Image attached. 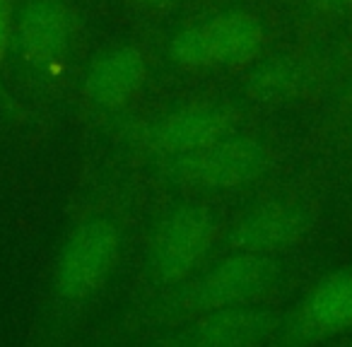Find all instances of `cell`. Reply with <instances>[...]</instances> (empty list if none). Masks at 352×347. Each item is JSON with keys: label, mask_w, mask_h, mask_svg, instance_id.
I'll use <instances>...</instances> for the list:
<instances>
[{"label": "cell", "mask_w": 352, "mask_h": 347, "mask_svg": "<svg viewBox=\"0 0 352 347\" xmlns=\"http://www.w3.org/2000/svg\"><path fill=\"white\" fill-rule=\"evenodd\" d=\"M283 282V263L278 256L234 251L212 265H206L196 278L171 289L157 316L171 326L198 313L230 306L265 304Z\"/></svg>", "instance_id": "cell-1"}, {"label": "cell", "mask_w": 352, "mask_h": 347, "mask_svg": "<svg viewBox=\"0 0 352 347\" xmlns=\"http://www.w3.org/2000/svg\"><path fill=\"white\" fill-rule=\"evenodd\" d=\"M123 251V227L109 212L82 215L68 232L51 268V294L60 304L92 299L111 278Z\"/></svg>", "instance_id": "cell-2"}, {"label": "cell", "mask_w": 352, "mask_h": 347, "mask_svg": "<svg viewBox=\"0 0 352 347\" xmlns=\"http://www.w3.org/2000/svg\"><path fill=\"white\" fill-rule=\"evenodd\" d=\"M220 239V222L201 203H182L157 220L147 241V270L166 289L182 287L210 260Z\"/></svg>", "instance_id": "cell-3"}, {"label": "cell", "mask_w": 352, "mask_h": 347, "mask_svg": "<svg viewBox=\"0 0 352 347\" xmlns=\"http://www.w3.org/2000/svg\"><path fill=\"white\" fill-rule=\"evenodd\" d=\"M270 166V147L249 133H230L203 150L164 164L166 177L198 193H222L258 181Z\"/></svg>", "instance_id": "cell-4"}, {"label": "cell", "mask_w": 352, "mask_h": 347, "mask_svg": "<svg viewBox=\"0 0 352 347\" xmlns=\"http://www.w3.org/2000/svg\"><path fill=\"white\" fill-rule=\"evenodd\" d=\"M236 126L239 111L232 104L198 99L155 113L135 133V145L142 155L166 164L230 135L236 131Z\"/></svg>", "instance_id": "cell-5"}, {"label": "cell", "mask_w": 352, "mask_h": 347, "mask_svg": "<svg viewBox=\"0 0 352 347\" xmlns=\"http://www.w3.org/2000/svg\"><path fill=\"white\" fill-rule=\"evenodd\" d=\"M265 30L258 17L241 10L217 12L193 22L171 39V58L184 68H236L261 54Z\"/></svg>", "instance_id": "cell-6"}, {"label": "cell", "mask_w": 352, "mask_h": 347, "mask_svg": "<svg viewBox=\"0 0 352 347\" xmlns=\"http://www.w3.org/2000/svg\"><path fill=\"white\" fill-rule=\"evenodd\" d=\"M352 331V263L323 275L285 309L278 347H311Z\"/></svg>", "instance_id": "cell-7"}, {"label": "cell", "mask_w": 352, "mask_h": 347, "mask_svg": "<svg viewBox=\"0 0 352 347\" xmlns=\"http://www.w3.org/2000/svg\"><path fill=\"white\" fill-rule=\"evenodd\" d=\"M285 309L268 304L230 306L171 323L164 347H265L275 345Z\"/></svg>", "instance_id": "cell-8"}, {"label": "cell", "mask_w": 352, "mask_h": 347, "mask_svg": "<svg viewBox=\"0 0 352 347\" xmlns=\"http://www.w3.org/2000/svg\"><path fill=\"white\" fill-rule=\"evenodd\" d=\"M314 215L307 201L292 193H278L251 205L236 220L230 241L236 251L278 256L297 246L311 232Z\"/></svg>", "instance_id": "cell-9"}, {"label": "cell", "mask_w": 352, "mask_h": 347, "mask_svg": "<svg viewBox=\"0 0 352 347\" xmlns=\"http://www.w3.org/2000/svg\"><path fill=\"white\" fill-rule=\"evenodd\" d=\"M75 34L78 20L63 0H30L17 22L20 49L34 63L63 60Z\"/></svg>", "instance_id": "cell-10"}, {"label": "cell", "mask_w": 352, "mask_h": 347, "mask_svg": "<svg viewBox=\"0 0 352 347\" xmlns=\"http://www.w3.org/2000/svg\"><path fill=\"white\" fill-rule=\"evenodd\" d=\"M145 78V56L133 46H118L92 60L85 78V89L97 107L118 109L140 92Z\"/></svg>", "instance_id": "cell-11"}, {"label": "cell", "mask_w": 352, "mask_h": 347, "mask_svg": "<svg viewBox=\"0 0 352 347\" xmlns=\"http://www.w3.org/2000/svg\"><path fill=\"white\" fill-rule=\"evenodd\" d=\"M309 78H311V70L302 58L280 56L254 75L251 87L261 99H289L304 92Z\"/></svg>", "instance_id": "cell-12"}, {"label": "cell", "mask_w": 352, "mask_h": 347, "mask_svg": "<svg viewBox=\"0 0 352 347\" xmlns=\"http://www.w3.org/2000/svg\"><path fill=\"white\" fill-rule=\"evenodd\" d=\"M8 39H10V5L8 0H0V63L6 56Z\"/></svg>", "instance_id": "cell-13"}, {"label": "cell", "mask_w": 352, "mask_h": 347, "mask_svg": "<svg viewBox=\"0 0 352 347\" xmlns=\"http://www.w3.org/2000/svg\"><path fill=\"white\" fill-rule=\"evenodd\" d=\"M316 10H326V12H333V10H340V8L350 5L352 0H309Z\"/></svg>", "instance_id": "cell-14"}, {"label": "cell", "mask_w": 352, "mask_h": 347, "mask_svg": "<svg viewBox=\"0 0 352 347\" xmlns=\"http://www.w3.org/2000/svg\"><path fill=\"white\" fill-rule=\"evenodd\" d=\"M140 3H145V5H150V8H171V5H176L179 0H140Z\"/></svg>", "instance_id": "cell-15"}, {"label": "cell", "mask_w": 352, "mask_h": 347, "mask_svg": "<svg viewBox=\"0 0 352 347\" xmlns=\"http://www.w3.org/2000/svg\"><path fill=\"white\" fill-rule=\"evenodd\" d=\"M347 347H352V342H350V345H347Z\"/></svg>", "instance_id": "cell-16"}]
</instances>
